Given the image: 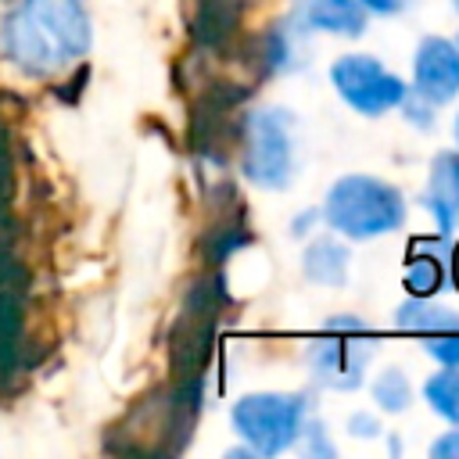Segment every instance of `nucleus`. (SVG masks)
<instances>
[{
    "mask_svg": "<svg viewBox=\"0 0 459 459\" xmlns=\"http://www.w3.org/2000/svg\"><path fill=\"white\" fill-rule=\"evenodd\" d=\"M445 283V247H430V255L412 251L409 269H405V287L412 298H430Z\"/></svg>",
    "mask_w": 459,
    "mask_h": 459,
    "instance_id": "12",
    "label": "nucleus"
},
{
    "mask_svg": "<svg viewBox=\"0 0 459 459\" xmlns=\"http://www.w3.org/2000/svg\"><path fill=\"white\" fill-rule=\"evenodd\" d=\"M366 7H373L377 14H391V11H398V7H405L409 0H362Z\"/></svg>",
    "mask_w": 459,
    "mask_h": 459,
    "instance_id": "17",
    "label": "nucleus"
},
{
    "mask_svg": "<svg viewBox=\"0 0 459 459\" xmlns=\"http://www.w3.org/2000/svg\"><path fill=\"white\" fill-rule=\"evenodd\" d=\"M305 269L312 280H323V283H337L348 269V255L330 244V240H319L316 247H308V258H305Z\"/></svg>",
    "mask_w": 459,
    "mask_h": 459,
    "instance_id": "13",
    "label": "nucleus"
},
{
    "mask_svg": "<svg viewBox=\"0 0 459 459\" xmlns=\"http://www.w3.org/2000/svg\"><path fill=\"white\" fill-rule=\"evenodd\" d=\"M427 208H434L441 233H448L459 215V158L455 154H441L434 161V194L427 197Z\"/></svg>",
    "mask_w": 459,
    "mask_h": 459,
    "instance_id": "10",
    "label": "nucleus"
},
{
    "mask_svg": "<svg viewBox=\"0 0 459 459\" xmlns=\"http://www.w3.org/2000/svg\"><path fill=\"white\" fill-rule=\"evenodd\" d=\"M233 420L244 437H251L262 452H280L290 445L301 423V398L283 394H251L233 409Z\"/></svg>",
    "mask_w": 459,
    "mask_h": 459,
    "instance_id": "5",
    "label": "nucleus"
},
{
    "mask_svg": "<svg viewBox=\"0 0 459 459\" xmlns=\"http://www.w3.org/2000/svg\"><path fill=\"white\" fill-rule=\"evenodd\" d=\"M455 133H459V122H455Z\"/></svg>",
    "mask_w": 459,
    "mask_h": 459,
    "instance_id": "20",
    "label": "nucleus"
},
{
    "mask_svg": "<svg viewBox=\"0 0 459 459\" xmlns=\"http://www.w3.org/2000/svg\"><path fill=\"white\" fill-rule=\"evenodd\" d=\"M369 348L362 341H351V337H341V341H323L308 351L312 366H319V377L333 387H355L359 384V373H362V362H366Z\"/></svg>",
    "mask_w": 459,
    "mask_h": 459,
    "instance_id": "9",
    "label": "nucleus"
},
{
    "mask_svg": "<svg viewBox=\"0 0 459 459\" xmlns=\"http://www.w3.org/2000/svg\"><path fill=\"white\" fill-rule=\"evenodd\" d=\"M416 86L427 100H448L459 90V50L445 39H427L416 54Z\"/></svg>",
    "mask_w": 459,
    "mask_h": 459,
    "instance_id": "8",
    "label": "nucleus"
},
{
    "mask_svg": "<svg viewBox=\"0 0 459 459\" xmlns=\"http://www.w3.org/2000/svg\"><path fill=\"white\" fill-rule=\"evenodd\" d=\"M427 398L441 416L459 423V373H437L427 384Z\"/></svg>",
    "mask_w": 459,
    "mask_h": 459,
    "instance_id": "14",
    "label": "nucleus"
},
{
    "mask_svg": "<svg viewBox=\"0 0 459 459\" xmlns=\"http://www.w3.org/2000/svg\"><path fill=\"white\" fill-rule=\"evenodd\" d=\"M333 82L341 90V97H348L359 111H384L398 100H405V86L387 75L373 57H362V54H351L344 61L333 65Z\"/></svg>",
    "mask_w": 459,
    "mask_h": 459,
    "instance_id": "6",
    "label": "nucleus"
},
{
    "mask_svg": "<svg viewBox=\"0 0 459 459\" xmlns=\"http://www.w3.org/2000/svg\"><path fill=\"white\" fill-rule=\"evenodd\" d=\"M448 452L459 455V434H448V437H441V441L434 445V455H448Z\"/></svg>",
    "mask_w": 459,
    "mask_h": 459,
    "instance_id": "18",
    "label": "nucleus"
},
{
    "mask_svg": "<svg viewBox=\"0 0 459 459\" xmlns=\"http://www.w3.org/2000/svg\"><path fill=\"white\" fill-rule=\"evenodd\" d=\"M4 57L25 75H54L90 50V18L79 0H22L0 29Z\"/></svg>",
    "mask_w": 459,
    "mask_h": 459,
    "instance_id": "1",
    "label": "nucleus"
},
{
    "mask_svg": "<svg viewBox=\"0 0 459 459\" xmlns=\"http://www.w3.org/2000/svg\"><path fill=\"white\" fill-rule=\"evenodd\" d=\"M290 118L283 111H262L251 118V140L244 169L262 186H283L290 179Z\"/></svg>",
    "mask_w": 459,
    "mask_h": 459,
    "instance_id": "4",
    "label": "nucleus"
},
{
    "mask_svg": "<svg viewBox=\"0 0 459 459\" xmlns=\"http://www.w3.org/2000/svg\"><path fill=\"white\" fill-rule=\"evenodd\" d=\"M22 301L25 280L11 251L0 244V366H11L22 348Z\"/></svg>",
    "mask_w": 459,
    "mask_h": 459,
    "instance_id": "7",
    "label": "nucleus"
},
{
    "mask_svg": "<svg viewBox=\"0 0 459 459\" xmlns=\"http://www.w3.org/2000/svg\"><path fill=\"white\" fill-rule=\"evenodd\" d=\"M226 301V290H222V280H201L194 283L183 312H179V323H176V333H172V366L183 377H197L204 369V359H208V348H212V330H215V319H219V308Z\"/></svg>",
    "mask_w": 459,
    "mask_h": 459,
    "instance_id": "3",
    "label": "nucleus"
},
{
    "mask_svg": "<svg viewBox=\"0 0 459 459\" xmlns=\"http://www.w3.org/2000/svg\"><path fill=\"white\" fill-rule=\"evenodd\" d=\"M373 394H377V402H380L384 409H405V405H409V384H405V377H402L398 369H387V373L377 380Z\"/></svg>",
    "mask_w": 459,
    "mask_h": 459,
    "instance_id": "15",
    "label": "nucleus"
},
{
    "mask_svg": "<svg viewBox=\"0 0 459 459\" xmlns=\"http://www.w3.org/2000/svg\"><path fill=\"white\" fill-rule=\"evenodd\" d=\"M326 219L348 233V237H369V233H387L402 222V201L391 186L373 183V179H341L330 194Z\"/></svg>",
    "mask_w": 459,
    "mask_h": 459,
    "instance_id": "2",
    "label": "nucleus"
},
{
    "mask_svg": "<svg viewBox=\"0 0 459 459\" xmlns=\"http://www.w3.org/2000/svg\"><path fill=\"white\" fill-rule=\"evenodd\" d=\"M301 11L308 18V25L326 29V32L359 36L362 32V22H366L355 0H301Z\"/></svg>",
    "mask_w": 459,
    "mask_h": 459,
    "instance_id": "11",
    "label": "nucleus"
},
{
    "mask_svg": "<svg viewBox=\"0 0 459 459\" xmlns=\"http://www.w3.org/2000/svg\"><path fill=\"white\" fill-rule=\"evenodd\" d=\"M455 7H459V0H455Z\"/></svg>",
    "mask_w": 459,
    "mask_h": 459,
    "instance_id": "21",
    "label": "nucleus"
},
{
    "mask_svg": "<svg viewBox=\"0 0 459 459\" xmlns=\"http://www.w3.org/2000/svg\"><path fill=\"white\" fill-rule=\"evenodd\" d=\"M11 190V151H7V133L0 126V201L7 197Z\"/></svg>",
    "mask_w": 459,
    "mask_h": 459,
    "instance_id": "16",
    "label": "nucleus"
},
{
    "mask_svg": "<svg viewBox=\"0 0 459 459\" xmlns=\"http://www.w3.org/2000/svg\"><path fill=\"white\" fill-rule=\"evenodd\" d=\"M452 276H455V287H459V244L452 247Z\"/></svg>",
    "mask_w": 459,
    "mask_h": 459,
    "instance_id": "19",
    "label": "nucleus"
}]
</instances>
